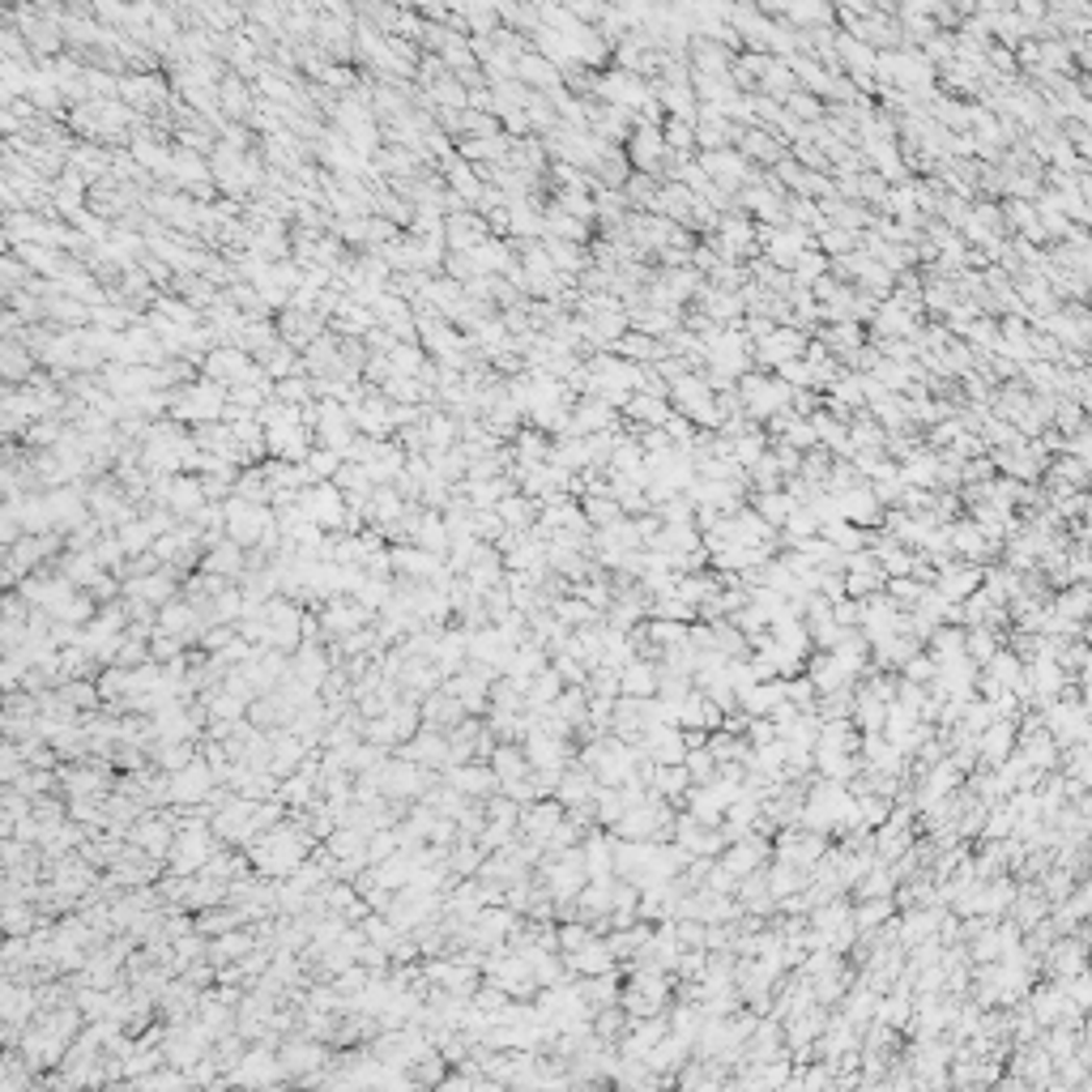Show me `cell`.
<instances>
[{
	"label": "cell",
	"mask_w": 1092,
	"mask_h": 1092,
	"mask_svg": "<svg viewBox=\"0 0 1092 1092\" xmlns=\"http://www.w3.org/2000/svg\"><path fill=\"white\" fill-rule=\"evenodd\" d=\"M623 409H627V419H636V423H653V427H666V423H670L666 401L653 397V393H631Z\"/></svg>",
	"instance_id": "obj_29"
},
{
	"label": "cell",
	"mask_w": 1092,
	"mask_h": 1092,
	"mask_svg": "<svg viewBox=\"0 0 1092 1092\" xmlns=\"http://www.w3.org/2000/svg\"><path fill=\"white\" fill-rule=\"evenodd\" d=\"M218 99H222V116L226 120H252V107H256V85H248L240 73H226L222 85H218Z\"/></svg>",
	"instance_id": "obj_17"
},
{
	"label": "cell",
	"mask_w": 1092,
	"mask_h": 1092,
	"mask_svg": "<svg viewBox=\"0 0 1092 1092\" xmlns=\"http://www.w3.org/2000/svg\"><path fill=\"white\" fill-rule=\"evenodd\" d=\"M615 427V415H611V401L602 397H580V405L572 409V436L589 440V436H602Z\"/></svg>",
	"instance_id": "obj_18"
},
{
	"label": "cell",
	"mask_w": 1092,
	"mask_h": 1092,
	"mask_svg": "<svg viewBox=\"0 0 1092 1092\" xmlns=\"http://www.w3.org/2000/svg\"><path fill=\"white\" fill-rule=\"evenodd\" d=\"M580 513H585L589 525L611 529V525H619V513H623V508H619V499H615V495H585Z\"/></svg>",
	"instance_id": "obj_32"
},
{
	"label": "cell",
	"mask_w": 1092,
	"mask_h": 1092,
	"mask_svg": "<svg viewBox=\"0 0 1092 1092\" xmlns=\"http://www.w3.org/2000/svg\"><path fill=\"white\" fill-rule=\"evenodd\" d=\"M372 312H376V325L389 329L397 342H419V321H415V307H409V299L384 291V295L372 303Z\"/></svg>",
	"instance_id": "obj_9"
},
{
	"label": "cell",
	"mask_w": 1092,
	"mask_h": 1092,
	"mask_svg": "<svg viewBox=\"0 0 1092 1092\" xmlns=\"http://www.w3.org/2000/svg\"><path fill=\"white\" fill-rule=\"evenodd\" d=\"M60 576H69L73 585H81V589H90V594H95V589H99L111 572L95 560V551H69V555H60Z\"/></svg>",
	"instance_id": "obj_19"
},
{
	"label": "cell",
	"mask_w": 1092,
	"mask_h": 1092,
	"mask_svg": "<svg viewBox=\"0 0 1092 1092\" xmlns=\"http://www.w3.org/2000/svg\"><path fill=\"white\" fill-rule=\"evenodd\" d=\"M542 248H546V256H551V265L560 269V273H580V265H585V252H580V244H568V240H551L546 235L542 240Z\"/></svg>",
	"instance_id": "obj_33"
},
{
	"label": "cell",
	"mask_w": 1092,
	"mask_h": 1092,
	"mask_svg": "<svg viewBox=\"0 0 1092 1092\" xmlns=\"http://www.w3.org/2000/svg\"><path fill=\"white\" fill-rule=\"evenodd\" d=\"M128 154L136 158V167L142 171H154L158 179H171V163H175V150L163 142L158 132L150 128H136V136L128 142Z\"/></svg>",
	"instance_id": "obj_12"
},
{
	"label": "cell",
	"mask_w": 1092,
	"mask_h": 1092,
	"mask_svg": "<svg viewBox=\"0 0 1092 1092\" xmlns=\"http://www.w3.org/2000/svg\"><path fill=\"white\" fill-rule=\"evenodd\" d=\"M627 146H631V163H636V167H657V158L666 154V132L641 124V128L627 136Z\"/></svg>",
	"instance_id": "obj_23"
},
{
	"label": "cell",
	"mask_w": 1092,
	"mask_h": 1092,
	"mask_svg": "<svg viewBox=\"0 0 1092 1092\" xmlns=\"http://www.w3.org/2000/svg\"><path fill=\"white\" fill-rule=\"evenodd\" d=\"M226 401H231V389H222V384L197 376V380H189V384L171 389V419H175V423H193V427L222 423Z\"/></svg>",
	"instance_id": "obj_1"
},
{
	"label": "cell",
	"mask_w": 1092,
	"mask_h": 1092,
	"mask_svg": "<svg viewBox=\"0 0 1092 1092\" xmlns=\"http://www.w3.org/2000/svg\"><path fill=\"white\" fill-rule=\"evenodd\" d=\"M9 252H14L30 273H39V278H48V282H60L65 273H69V265H73V256H65V252H56V248H43V244H9Z\"/></svg>",
	"instance_id": "obj_15"
},
{
	"label": "cell",
	"mask_w": 1092,
	"mask_h": 1092,
	"mask_svg": "<svg viewBox=\"0 0 1092 1092\" xmlns=\"http://www.w3.org/2000/svg\"><path fill=\"white\" fill-rule=\"evenodd\" d=\"M120 103L136 111V120L150 111H167L171 107V90L158 73H128L120 77Z\"/></svg>",
	"instance_id": "obj_7"
},
{
	"label": "cell",
	"mask_w": 1092,
	"mask_h": 1092,
	"mask_svg": "<svg viewBox=\"0 0 1092 1092\" xmlns=\"http://www.w3.org/2000/svg\"><path fill=\"white\" fill-rule=\"evenodd\" d=\"M201 572L209 576H222V580H240L248 572V555H244V546L226 538L222 546H214V551L201 560Z\"/></svg>",
	"instance_id": "obj_20"
},
{
	"label": "cell",
	"mask_w": 1092,
	"mask_h": 1092,
	"mask_svg": "<svg viewBox=\"0 0 1092 1092\" xmlns=\"http://www.w3.org/2000/svg\"><path fill=\"white\" fill-rule=\"evenodd\" d=\"M312 849V837L291 828V824H278V828H269L256 845H252V862H256V871L265 875H291L303 867V853Z\"/></svg>",
	"instance_id": "obj_2"
},
{
	"label": "cell",
	"mask_w": 1092,
	"mask_h": 1092,
	"mask_svg": "<svg viewBox=\"0 0 1092 1092\" xmlns=\"http://www.w3.org/2000/svg\"><path fill=\"white\" fill-rule=\"evenodd\" d=\"M551 452H555V440L542 436L538 427H521L517 440H513L517 466H551Z\"/></svg>",
	"instance_id": "obj_22"
},
{
	"label": "cell",
	"mask_w": 1092,
	"mask_h": 1092,
	"mask_svg": "<svg viewBox=\"0 0 1092 1092\" xmlns=\"http://www.w3.org/2000/svg\"><path fill=\"white\" fill-rule=\"evenodd\" d=\"M487 240H495V235H491V226H487V218H482L478 209L452 214L448 226H444V244H448V252H474V248L487 244Z\"/></svg>",
	"instance_id": "obj_11"
},
{
	"label": "cell",
	"mask_w": 1092,
	"mask_h": 1092,
	"mask_svg": "<svg viewBox=\"0 0 1092 1092\" xmlns=\"http://www.w3.org/2000/svg\"><path fill=\"white\" fill-rule=\"evenodd\" d=\"M525 116H529V128H542V132H555V128H560V116H555L551 103H546V95H529Z\"/></svg>",
	"instance_id": "obj_37"
},
{
	"label": "cell",
	"mask_w": 1092,
	"mask_h": 1092,
	"mask_svg": "<svg viewBox=\"0 0 1092 1092\" xmlns=\"http://www.w3.org/2000/svg\"><path fill=\"white\" fill-rule=\"evenodd\" d=\"M299 513H303L316 529H325L329 538H333V533H346V521H350V504H346V495H342L333 482H316V487L299 491Z\"/></svg>",
	"instance_id": "obj_5"
},
{
	"label": "cell",
	"mask_w": 1092,
	"mask_h": 1092,
	"mask_svg": "<svg viewBox=\"0 0 1092 1092\" xmlns=\"http://www.w3.org/2000/svg\"><path fill=\"white\" fill-rule=\"evenodd\" d=\"M440 167H444V189H448L452 197H462L466 205H474V209H478V201H482V193H487V184H482L478 167H474V163H466L462 154L444 158Z\"/></svg>",
	"instance_id": "obj_13"
},
{
	"label": "cell",
	"mask_w": 1092,
	"mask_h": 1092,
	"mask_svg": "<svg viewBox=\"0 0 1092 1092\" xmlns=\"http://www.w3.org/2000/svg\"><path fill=\"white\" fill-rule=\"evenodd\" d=\"M423 427H427V440H431V448H457V444H462V419L444 415V409H431Z\"/></svg>",
	"instance_id": "obj_30"
},
{
	"label": "cell",
	"mask_w": 1092,
	"mask_h": 1092,
	"mask_svg": "<svg viewBox=\"0 0 1092 1092\" xmlns=\"http://www.w3.org/2000/svg\"><path fill=\"white\" fill-rule=\"evenodd\" d=\"M209 790H214V772H209L201 760H193L189 768H179V772H171V777H167V798L179 802V806L205 802Z\"/></svg>",
	"instance_id": "obj_10"
},
{
	"label": "cell",
	"mask_w": 1092,
	"mask_h": 1092,
	"mask_svg": "<svg viewBox=\"0 0 1092 1092\" xmlns=\"http://www.w3.org/2000/svg\"><path fill=\"white\" fill-rule=\"evenodd\" d=\"M452 786H457L462 794H470V798H487L491 786H499V781H495V772H491V768H474V764H466V768H452Z\"/></svg>",
	"instance_id": "obj_31"
},
{
	"label": "cell",
	"mask_w": 1092,
	"mask_h": 1092,
	"mask_svg": "<svg viewBox=\"0 0 1092 1092\" xmlns=\"http://www.w3.org/2000/svg\"><path fill=\"white\" fill-rule=\"evenodd\" d=\"M760 513H764V521H772V525H786L798 508H794V499L790 495H777V491H768V495H760V504H755Z\"/></svg>",
	"instance_id": "obj_36"
},
{
	"label": "cell",
	"mask_w": 1092,
	"mask_h": 1092,
	"mask_svg": "<svg viewBox=\"0 0 1092 1092\" xmlns=\"http://www.w3.org/2000/svg\"><path fill=\"white\" fill-rule=\"evenodd\" d=\"M95 560H99L107 572H116V568H120V560H124V546H120V538H116V533H103V538L95 542Z\"/></svg>",
	"instance_id": "obj_39"
},
{
	"label": "cell",
	"mask_w": 1092,
	"mask_h": 1092,
	"mask_svg": "<svg viewBox=\"0 0 1092 1092\" xmlns=\"http://www.w3.org/2000/svg\"><path fill=\"white\" fill-rule=\"evenodd\" d=\"M214 858H218V849H214L209 833L201 824H184V828H179V837H175V849H171V875L175 879H193V875H201L209 867Z\"/></svg>",
	"instance_id": "obj_6"
},
{
	"label": "cell",
	"mask_w": 1092,
	"mask_h": 1092,
	"mask_svg": "<svg viewBox=\"0 0 1092 1092\" xmlns=\"http://www.w3.org/2000/svg\"><path fill=\"white\" fill-rule=\"evenodd\" d=\"M525 833H529L533 845H546V841L560 833V806H555V802H533V806L525 811Z\"/></svg>",
	"instance_id": "obj_26"
},
{
	"label": "cell",
	"mask_w": 1092,
	"mask_h": 1092,
	"mask_svg": "<svg viewBox=\"0 0 1092 1092\" xmlns=\"http://www.w3.org/2000/svg\"><path fill=\"white\" fill-rule=\"evenodd\" d=\"M619 678H623V688H627L631 696H645V692H653V670H649V666H641V662H636V666H627Z\"/></svg>",
	"instance_id": "obj_38"
},
{
	"label": "cell",
	"mask_w": 1092,
	"mask_h": 1092,
	"mask_svg": "<svg viewBox=\"0 0 1092 1092\" xmlns=\"http://www.w3.org/2000/svg\"><path fill=\"white\" fill-rule=\"evenodd\" d=\"M350 419H354L358 436H368V440H389V436H397V427H393V401H389L380 389H363V397L350 405Z\"/></svg>",
	"instance_id": "obj_8"
},
{
	"label": "cell",
	"mask_w": 1092,
	"mask_h": 1092,
	"mask_svg": "<svg viewBox=\"0 0 1092 1092\" xmlns=\"http://www.w3.org/2000/svg\"><path fill=\"white\" fill-rule=\"evenodd\" d=\"M154 316H163V321L179 325V329H197L201 325V312L189 303V299H179V295H154Z\"/></svg>",
	"instance_id": "obj_27"
},
{
	"label": "cell",
	"mask_w": 1092,
	"mask_h": 1092,
	"mask_svg": "<svg viewBox=\"0 0 1092 1092\" xmlns=\"http://www.w3.org/2000/svg\"><path fill=\"white\" fill-rule=\"evenodd\" d=\"M30 918H34V914H26V909H22V904H9V935H22Z\"/></svg>",
	"instance_id": "obj_40"
},
{
	"label": "cell",
	"mask_w": 1092,
	"mask_h": 1092,
	"mask_svg": "<svg viewBox=\"0 0 1092 1092\" xmlns=\"http://www.w3.org/2000/svg\"><path fill=\"white\" fill-rule=\"evenodd\" d=\"M700 167H704L713 179H721V184H739V179H747V163H743L739 154H730V150H709V154L700 158Z\"/></svg>",
	"instance_id": "obj_28"
},
{
	"label": "cell",
	"mask_w": 1092,
	"mask_h": 1092,
	"mask_svg": "<svg viewBox=\"0 0 1092 1092\" xmlns=\"http://www.w3.org/2000/svg\"><path fill=\"white\" fill-rule=\"evenodd\" d=\"M116 538H120V546H124V555H128V560H142V555H150V551H154V542H158V533L150 529V521H146V517H132V521H124V525L116 529Z\"/></svg>",
	"instance_id": "obj_24"
},
{
	"label": "cell",
	"mask_w": 1092,
	"mask_h": 1092,
	"mask_svg": "<svg viewBox=\"0 0 1092 1092\" xmlns=\"http://www.w3.org/2000/svg\"><path fill=\"white\" fill-rule=\"evenodd\" d=\"M619 350V358H627V363H645V358H662V346L653 342V338H645V333H623V342L615 346Z\"/></svg>",
	"instance_id": "obj_35"
},
{
	"label": "cell",
	"mask_w": 1092,
	"mask_h": 1092,
	"mask_svg": "<svg viewBox=\"0 0 1092 1092\" xmlns=\"http://www.w3.org/2000/svg\"><path fill=\"white\" fill-rule=\"evenodd\" d=\"M794 111H798V116H806V120H811V116H819L815 99H806V95H798V99H794Z\"/></svg>",
	"instance_id": "obj_41"
},
{
	"label": "cell",
	"mask_w": 1092,
	"mask_h": 1092,
	"mask_svg": "<svg viewBox=\"0 0 1092 1092\" xmlns=\"http://www.w3.org/2000/svg\"><path fill=\"white\" fill-rule=\"evenodd\" d=\"M517 81L529 85L533 95H560V90H564V69H555L551 60L538 56V52L529 48V52L517 60Z\"/></svg>",
	"instance_id": "obj_14"
},
{
	"label": "cell",
	"mask_w": 1092,
	"mask_h": 1092,
	"mask_svg": "<svg viewBox=\"0 0 1092 1092\" xmlns=\"http://www.w3.org/2000/svg\"><path fill=\"white\" fill-rule=\"evenodd\" d=\"M184 444H189V431L179 427L175 419H158L150 427V436L142 440V470L150 478H175L184 474Z\"/></svg>",
	"instance_id": "obj_3"
},
{
	"label": "cell",
	"mask_w": 1092,
	"mask_h": 1092,
	"mask_svg": "<svg viewBox=\"0 0 1092 1092\" xmlns=\"http://www.w3.org/2000/svg\"><path fill=\"white\" fill-rule=\"evenodd\" d=\"M368 619H372V611L358 606L354 598H333V602H325L321 627H325L329 636H338V641H346V636H354V631L368 627Z\"/></svg>",
	"instance_id": "obj_16"
},
{
	"label": "cell",
	"mask_w": 1092,
	"mask_h": 1092,
	"mask_svg": "<svg viewBox=\"0 0 1092 1092\" xmlns=\"http://www.w3.org/2000/svg\"><path fill=\"white\" fill-rule=\"evenodd\" d=\"M409 542L423 546V551H431V555H444V560H448V551H452V533H448L444 513L423 508V517H419V525H415V538H409Z\"/></svg>",
	"instance_id": "obj_21"
},
{
	"label": "cell",
	"mask_w": 1092,
	"mask_h": 1092,
	"mask_svg": "<svg viewBox=\"0 0 1092 1092\" xmlns=\"http://www.w3.org/2000/svg\"><path fill=\"white\" fill-rule=\"evenodd\" d=\"M269 529H278V517H273L269 504H252V499H240V495L226 499V538L240 542L244 551L248 546H260L269 538Z\"/></svg>",
	"instance_id": "obj_4"
},
{
	"label": "cell",
	"mask_w": 1092,
	"mask_h": 1092,
	"mask_svg": "<svg viewBox=\"0 0 1092 1092\" xmlns=\"http://www.w3.org/2000/svg\"><path fill=\"white\" fill-rule=\"evenodd\" d=\"M546 235H551V240H568V244H585V240H589V226L551 201V205H546ZM546 235H542V240H546Z\"/></svg>",
	"instance_id": "obj_25"
},
{
	"label": "cell",
	"mask_w": 1092,
	"mask_h": 1092,
	"mask_svg": "<svg viewBox=\"0 0 1092 1092\" xmlns=\"http://www.w3.org/2000/svg\"><path fill=\"white\" fill-rule=\"evenodd\" d=\"M342 466H346V457H342V452H333V448H325V444H316L312 457H307V470H312L316 482H333Z\"/></svg>",
	"instance_id": "obj_34"
}]
</instances>
